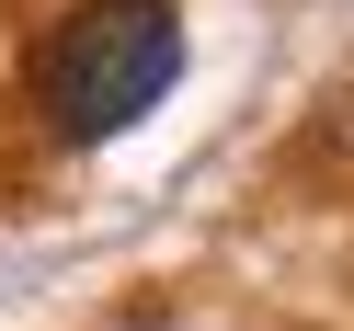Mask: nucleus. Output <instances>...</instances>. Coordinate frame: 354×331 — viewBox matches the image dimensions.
<instances>
[{
    "label": "nucleus",
    "instance_id": "nucleus-1",
    "mask_svg": "<svg viewBox=\"0 0 354 331\" xmlns=\"http://www.w3.org/2000/svg\"><path fill=\"white\" fill-rule=\"evenodd\" d=\"M183 80V23L171 0H80L46 46V103H57V138H126L149 103H171Z\"/></svg>",
    "mask_w": 354,
    "mask_h": 331
}]
</instances>
